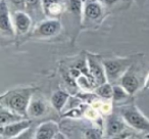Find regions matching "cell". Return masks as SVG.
Here are the masks:
<instances>
[{
  "mask_svg": "<svg viewBox=\"0 0 149 139\" xmlns=\"http://www.w3.org/2000/svg\"><path fill=\"white\" fill-rule=\"evenodd\" d=\"M84 0H68V8L74 15H82Z\"/></svg>",
  "mask_w": 149,
  "mask_h": 139,
  "instance_id": "ffe728a7",
  "label": "cell"
},
{
  "mask_svg": "<svg viewBox=\"0 0 149 139\" xmlns=\"http://www.w3.org/2000/svg\"><path fill=\"white\" fill-rule=\"evenodd\" d=\"M48 112L47 101L42 96L33 95L31 101L28 106V118L29 119H37L41 118Z\"/></svg>",
  "mask_w": 149,
  "mask_h": 139,
  "instance_id": "8fae6325",
  "label": "cell"
},
{
  "mask_svg": "<svg viewBox=\"0 0 149 139\" xmlns=\"http://www.w3.org/2000/svg\"><path fill=\"white\" fill-rule=\"evenodd\" d=\"M84 139H103V132L99 128H89L84 130Z\"/></svg>",
  "mask_w": 149,
  "mask_h": 139,
  "instance_id": "d6986e66",
  "label": "cell"
},
{
  "mask_svg": "<svg viewBox=\"0 0 149 139\" xmlns=\"http://www.w3.org/2000/svg\"><path fill=\"white\" fill-rule=\"evenodd\" d=\"M86 64H87L90 75L92 76L94 81L96 82L97 86L107 82V78H106L105 70H104L102 59H100L97 55L88 54L86 56Z\"/></svg>",
  "mask_w": 149,
  "mask_h": 139,
  "instance_id": "5b68a950",
  "label": "cell"
},
{
  "mask_svg": "<svg viewBox=\"0 0 149 139\" xmlns=\"http://www.w3.org/2000/svg\"><path fill=\"white\" fill-rule=\"evenodd\" d=\"M105 6H112L113 4H116L118 0H100Z\"/></svg>",
  "mask_w": 149,
  "mask_h": 139,
  "instance_id": "603a6c76",
  "label": "cell"
},
{
  "mask_svg": "<svg viewBox=\"0 0 149 139\" xmlns=\"http://www.w3.org/2000/svg\"><path fill=\"white\" fill-rule=\"evenodd\" d=\"M0 30L2 35L13 37L17 35L13 22V15H10L6 0L0 1Z\"/></svg>",
  "mask_w": 149,
  "mask_h": 139,
  "instance_id": "52a82bcc",
  "label": "cell"
},
{
  "mask_svg": "<svg viewBox=\"0 0 149 139\" xmlns=\"http://www.w3.org/2000/svg\"><path fill=\"white\" fill-rule=\"evenodd\" d=\"M95 95L98 97L102 98V99H108L112 100V93H113V85L109 82H105V83L98 85L97 87L94 89Z\"/></svg>",
  "mask_w": 149,
  "mask_h": 139,
  "instance_id": "e0dca14e",
  "label": "cell"
},
{
  "mask_svg": "<svg viewBox=\"0 0 149 139\" xmlns=\"http://www.w3.org/2000/svg\"><path fill=\"white\" fill-rule=\"evenodd\" d=\"M131 96L127 92V90L120 84H114L113 85V93H112V101L114 103H120L122 101H125L127 98Z\"/></svg>",
  "mask_w": 149,
  "mask_h": 139,
  "instance_id": "ac0fdd59",
  "label": "cell"
},
{
  "mask_svg": "<svg viewBox=\"0 0 149 139\" xmlns=\"http://www.w3.org/2000/svg\"><path fill=\"white\" fill-rule=\"evenodd\" d=\"M127 123L122 118V116H107L106 119V127H105V133H104V137L105 139H109L112 137L116 136V135L120 134V133L125 132Z\"/></svg>",
  "mask_w": 149,
  "mask_h": 139,
  "instance_id": "30bf717a",
  "label": "cell"
},
{
  "mask_svg": "<svg viewBox=\"0 0 149 139\" xmlns=\"http://www.w3.org/2000/svg\"><path fill=\"white\" fill-rule=\"evenodd\" d=\"M59 126L54 121L43 122L35 129L34 139H54L59 134Z\"/></svg>",
  "mask_w": 149,
  "mask_h": 139,
  "instance_id": "9c48e42d",
  "label": "cell"
},
{
  "mask_svg": "<svg viewBox=\"0 0 149 139\" xmlns=\"http://www.w3.org/2000/svg\"><path fill=\"white\" fill-rule=\"evenodd\" d=\"M134 139H141V138H134Z\"/></svg>",
  "mask_w": 149,
  "mask_h": 139,
  "instance_id": "4316f807",
  "label": "cell"
},
{
  "mask_svg": "<svg viewBox=\"0 0 149 139\" xmlns=\"http://www.w3.org/2000/svg\"><path fill=\"white\" fill-rule=\"evenodd\" d=\"M13 22L17 35H25L32 28L31 17L24 10L15 11L13 15Z\"/></svg>",
  "mask_w": 149,
  "mask_h": 139,
  "instance_id": "7c38bea8",
  "label": "cell"
},
{
  "mask_svg": "<svg viewBox=\"0 0 149 139\" xmlns=\"http://www.w3.org/2000/svg\"><path fill=\"white\" fill-rule=\"evenodd\" d=\"M105 70L107 82L118 83L120 79L132 68V59L130 57H112L102 59Z\"/></svg>",
  "mask_w": 149,
  "mask_h": 139,
  "instance_id": "7a4b0ae2",
  "label": "cell"
},
{
  "mask_svg": "<svg viewBox=\"0 0 149 139\" xmlns=\"http://www.w3.org/2000/svg\"><path fill=\"white\" fill-rule=\"evenodd\" d=\"M144 89L145 90L149 89V74L146 76V78H145V81H144Z\"/></svg>",
  "mask_w": 149,
  "mask_h": 139,
  "instance_id": "cb8c5ba5",
  "label": "cell"
},
{
  "mask_svg": "<svg viewBox=\"0 0 149 139\" xmlns=\"http://www.w3.org/2000/svg\"><path fill=\"white\" fill-rule=\"evenodd\" d=\"M130 137H131V135L129 134V133L123 132V133H120V134L116 135V136L112 137V138H109V139H130Z\"/></svg>",
  "mask_w": 149,
  "mask_h": 139,
  "instance_id": "7402d4cb",
  "label": "cell"
},
{
  "mask_svg": "<svg viewBox=\"0 0 149 139\" xmlns=\"http://www.w3.org/2000/svg\"><path fill=\"white\" fill-rule=\"evenodd\" d=\"M34 87H19L8 90L0 96V104L21 116L28 118V106L35 94Z\"/></svg>",
  "mask_w": 149,
  "mask_h": 139,
  "instance_id": "6da1fadb",
  "label": "cell"
},
{
  "mask_svg": "<svg viewBox=\"0 0 149 139\" xmlns=\"http://www.w3.org/2000/svg\"><path fill=\"white\" fill-rule=\"evenodd\" d=\"M120 116L125 120L128 126L139 132L149 133V120L140 112L134 104L126 105L120 108Z\"/></svg>",
  "mask_w": 149,
  "mask_h": 139,
  "instance_id": "3957f363",
  "label": "cell"
},
{
  "mask_svg": "<svg viewBox=\"0 0 149 139\" xmlns=\"http://www.w3.org/2000/svg\"><path fill=\"white\" fill-rule=\"evenodd\" d=\"M128 1H132V0H128Z\"/></svg>",
  "mask_w": 149,
  "mask_h": 139,
  "instance_id": "83f0119b",
  "label": "cell"
},
{
  "mask_svg": "<svg viewBox=\"0 0 149 139\" xmlns=\"http://www.w3.org/2000/svg\"><path fill=\"white\" fill-rule=\"evenodd\" d=\"M34 137H35V129H33V127H31V128L26 130L22 134L17 135V136L10 139H34Z\"/></svg>",
  "mask_w": 149,
  "mask_h": 139,
  "instance_id": "44dd1931",
  "label": "cell"
},
{
  "mask_svg": "<svg viewBox=\"0 0 149 139\" xmlns=\"http://www.w3.org/2000/svg\"><path fill=\"white\" fill-rule=\"evenodd\" d=\"M42 9L49 19H56L64 10L63 4L59 0H41Z\"/></svg>",
  "mask_w": 149,
  "mask_h": 139,
  "instance_id": "5bb4252c",
  "label": "cell"
},
{
  "mask_svg": "<svg viewBox=\"0 0 149 139\" xmlns=\"http://www.w3.org/2000/svg\"><path fill=\"white\" fill-rule=\"evenodd\" d=\"M145 138L149 139V133H148V134H146V136H145Z\"/></svg>",
  "mask_w": 149,
  "mask_h": 139,
  "instance_id": "484cf974",
  "label": "cell"
},
{
  "mask_svg": "<svg viewBox=\"0 0 149 139\" xmlns=\"http://www.w3.org/2000/svg\"><path fill=\"white\" fill-rule=\"evenodd\" d=\"M62 30V25L57 19H46L40 22L33 30V37L38 39H48L58 35Z\"/></svg>",
  "mask_w": 149,
  "mask_h": 139,
  "instance_id": "277c9868",
  "label": "cell"
},
{
  "mask_svg": "<svg viewBox=\"0 0 149 139\" xmlns=\"http://www.w3.org/2000/svg\"><path fill=\"white\" fill-rule=\"evenodd\" d=\"M103 5L100 0H84L81 15L83 23L98 21L103 15Z\"/></svg>",
  "mask_w": 149,
  "mask_h": 139,
  "instance_id": "8992f818",
  "label": "cell"
},
{
  "mask_svg": "<svg viewBox=\"0 0 149 139\" xmlns=\"http://www.w3.org/2000/svg\"><path fill=\"white\" fill-rule=\"evenodd\" d=\"M70 99V94L63 90H56L50 97V104L58 112H61Z\"/></svg>",
  "mask_w": 149,
  "mask_h": 139,
  "instance_id": "9a60e30c",
  "label": "cell"
},
{
  "mask_svg": "<svg viewBox=\"0 0 149 139\" xmlns=\"http://www.w3.org/2000/svg\"><path fill=\"white\" fill-rule=\"evenodd\" d=\"M24 119L29 118H25V117L17 114V112L8 110V108L1 106V110H0V126H6V125L24 120Z\"/></svg>",
  "mask_w": 149,
  "mask_h": 139,
  "instance_id": "2e32d148",
  "label": "cell"
},
{
  "mask_svg": "<svg viewBox=\"0 0 149 139\" xmlns=\"http://www.w3.org/2000/svg\"><path fill=\"white\" fill-rule=\"evenodd\" d=\"M145 139H147V138H145Z\"/></svg>",
  "mask_w": 149,
  "mask_h": 139,
  "instance_id": "f1b7e54d",
  "label": "cell"
},
{
  "mask_svg": "<svg viewBox=\"0 0 149 139\" xmlns=\"http://www.w3.org/2000/svg\"><path fill=\"white\" fill-rule=\"evenodd\" d=\"M32 127V119H24L19 122L0 127V133L3 139H10L22 134Z\"/></svg>",
  "mask_w": 149,
  "mask_h": 139,
  "instance_id": "ba28073f",
  "label": "cell"
},
{
  "mask_svg": "<svg viewBox=\"0 0 149 139\" xmlns=\"http://www.w3.org/2000/svg\"><path fill=\"white\" fill-rule=\"evenodd\" d=\"M118 84L122 85L130 95H134L138 91L139 86H140V82H139L138 77L133 73V71H131V68L120 78V81L118 82Z\"/></svg>",
  "mask_w": 149,
  "mask_h": 139,
  "instance_id": "4fadbf2b",
  "label": "cell"
},
{
  "mask_svg": "<svg viewBox=\"0 0 149 139\" xmlns=\"http://www.w3.org/2000/svg\"><path fill=\"white\" fill-rule=\"evenodd\" d=\"M54 139H65V138H64V136H63V135L61 134V133H59V134H58L57 136H56V137H55V138H54Z\"/></svg>",
  "mask_w": 149,
  "mask_h": 139,
  "instance_id": "d4e9b609",
  "label": "cell"
}]
</instances>
